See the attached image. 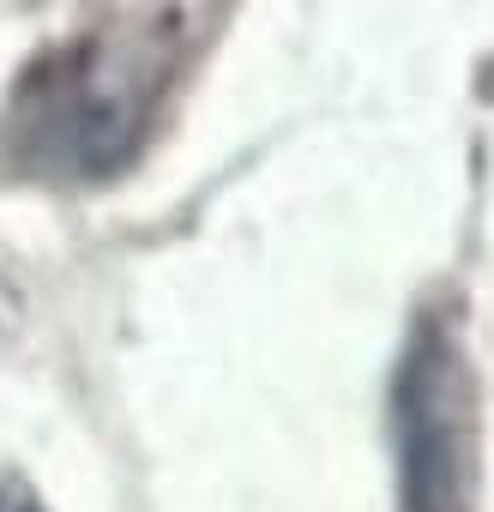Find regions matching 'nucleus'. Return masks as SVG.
<instances>
[{
	"instance_id": "f257e3e1",
	"label": "nucleus",
	"mask_w": 494,
	"mask_h": 512,
	"mask_svg": "<svg viewBox=\"0 0 494 512\" xmlns=\"http://www.w3.org/2000/svg\"><path fill=\"white\" fill-rule=\"evenodd\" d=\"M157 79H163L157 37L121 31L85 43L55 73H43L37 97L25 103V151H37L43 169H67V175H97L121 163L145 127Z\"/></svg>"
},
{
	"instance_id": "f03ea898",
	"label": "nucleus",
	"mask_w": 494,
	"mask_h": 512,
	"mask_svg": "<svg viewBox=\"0 0 494 512\" xmlns=\"http://www.w3.org/2000/svg\"><path fill=\"white\" fill-rule=\"evenodd\" d=\"M392 440L404 512H470L476 500V374L446 320H422L392 374Z\"/></svg>"
},
{
	"instance_id": "7ed1b4c3",
	"label": "nucleus",
	"mask_w": 494,
	"mask_h": 512,
	"mask_svg": "<svg viewBox=\"0 0 494 512\" xmlns=\"http://www.w3.org/2000/svg\"><path fill=\"white\" fill-rule=\"evenodd\" d=\"M0 512H43V500L25 488V482H13V476H0Z\"/></svg>"
}]
</instances>
